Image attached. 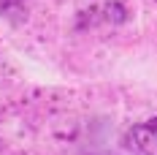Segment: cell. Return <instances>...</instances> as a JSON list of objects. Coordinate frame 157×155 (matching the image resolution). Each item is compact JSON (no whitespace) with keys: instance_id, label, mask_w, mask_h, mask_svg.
Returning a JSON list of instances; mask_svg holds the SVG:
<instances>
[{"instance_id":"cell-1","label":"cell","mask_w":157,"mask_h":155,"mask_svg":"<svg viewBox=\"0 0 157 155\" xmlns=\"http://www.w3.org/2000/svg\"><path fill=\"white\" fill-rule=\"evenodd\" d=\"M130 139L136 144V150L144 155H157V117L152 120H144V123L133 125L130 131Z\"/></svg>"}]
</instances>
